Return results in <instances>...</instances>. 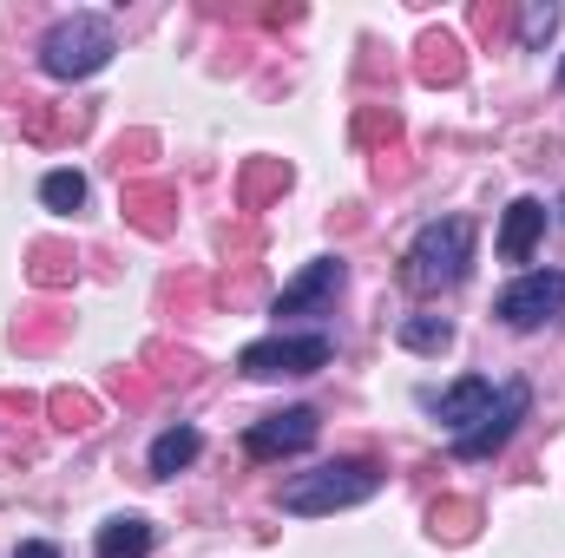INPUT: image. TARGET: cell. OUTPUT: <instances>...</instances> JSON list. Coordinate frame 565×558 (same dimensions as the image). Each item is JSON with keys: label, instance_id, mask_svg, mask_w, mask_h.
<instances>
[{"label": "cell", "instance_id": "6da1fadb", "mask_svg": "<svg viewBox=\"0 0 565 558\" xmlns=\"http://www.w3.org/2000/svg\"><path fill=\"white\" fill-rule=\"evenodd\" d=\"M467 264H473V217H440V224H427L422 237L408 244L402 289L440 296V289H454V282L467 277Z\"/></svg>", "mask_w": 565, "mask_h": 558}, {"label": "cell", "instance_id": "7a4b0ae2", "mask_svg": "<svg viewBox=\"0 0 565 558\" xmlns=\"http://www.w3.org/2000/svg\"><path fill=\"white\" fill-rule=\"evenodd\" d=\"M375 486H382V466L375 460H329L316 473L282 480L277 500H282V513H342V506L375 500Z\"/></svg>", "mask_w": 565, "mask_h": 558}, {"label": "cell", "instance_id": "3957f363", "mask_svg": "<svg viewBox=\"0 0 565 558\" xmlns=\"http://www.w3.org/2000/svg\"><path fill=\"white\" fill-rule=\"evenodd\" d=\"M113 53H119V40H113V20L106 13H66L40 40V66L53 79H93Z\"/></svg>", "mask_w": 565, "mask_h": 558}, {"label": "cell", "instance_id": "277c9868", "mask_svg": "<svg viewBox=\"0 0 565 558\" xmlns=\"http://www.w3.org/2000/svg\"><path fill=\"white\" fill-rule=\"evenodd\" d=\"M329 355H335L329 335H270V342H250L237 355V368L250 382H277V375H316V368H329Z\"/></svg>", "mask_w": 565, "mask_h": 558}, {"label": "cell", "instance_id": "5b68a950", "mask_svg": "<svg viewBox=\"0 0 565 558\" xmlns=\"http://www.w3.org/2000/svg\"><path fill=\"white\" fill-rule=\"evenodd\" d=\"M533 415V388L526 382H507L500 395H493V408L480 427H467V433H454V460H493L513 433H520V420Z\"/></svg>", "mask_w": 565, "mask_h": 558}, {"label": "cell", "instance_id": "8992f818", "mask_svg": "<svg viewBox=\"0 0 565 558\" xmlns=\"http://www.w3.org/2000/svg\"><path fill=\"white\" fill-rule=\"evenodd\" d=\"M559 309H565V277L559 270H533V277L507 282L500 302H493V315H500L507 329H540V322H553Z\"/></svg>", "mask_w": 565, "mask_h": 558}, {"label": "cell", "instance_id": "52a82bcc", "mask_svg": "<svg viewBox=\"0 0 565 558\" xmlns=\"http://www.w3.org/2000/svg\"><path fill=\"white\" fill-rule=\"evenodd\" d=\"M316 433H322L316 408H282V415H264L244 433V453H250V460H282V453L316 447Z\"/></svg>", "mask_w": 565, "mask_h": 558}, {"label": "cell", "instance_id": "ba28073f", "mask_svg": "<svg viewBox=\"0 0 565 558\" xmlns=\"http://www.w3.org/2000/svg\"><path fill=\"white\" fill-rule=\"evenodd\" d=\"M119 211H126V224H132L139 237H171V230H178V184L139 178V184L119 191Z\"/></svg>", "mask_w": 565, "mask_h": 558}, {"label": "cell", "instance_id": "9c48e42d", "mask_svg": "<svg viewBox=\"0 0 565 558\" xmlns=\"http://www.w3.org/2000/svg\"><path fill=\"white\" fill-rule=\"evenodd\" d=\"M93 132V106H53V99H20V139L33 144H73Z\"/></svg>", "mask_w": 565, "mask_h": 558}, {"label": "cell", "instance_id": "30bf717a", "mask_svg": "<svg viewBox=\"0 0 565 558\" xmlns=\"http://www.w3.org/2000/svg\"><path fill=\"white\" fill-rule=\"evenodd\" d=\"M415 79H422V86H460V79H467V46H460V33L427 26L422 40H415Z\"/></svg>", "mask_w": 565, "mask_h": 558}, {"label": "cell", "instance_id": "8fae6325", "mask_svg": "<svg viewBox=\"0 0 565 558\" xmlns=\"http://www.w3.org/2000/svg\"><path fill=\"white\" fill-rule=\"evenodd\" d=\"M342 282H349V264L342 257H316L309 270L296 282H282L277 296V315H302V309H322L329 296H342Z\"/></svg>", "mask_w": 565, "mask_h": 558}, {"label": "cell", "instance_id": "7c38bea8", "mask_svg": "<svg viewBox=\"0 0 565 558\" xmlns=\"http://www.w3.org/2000/svg\"><path fill=\"white\" fill-rule=\"evenodd\" d=\"M26 282H33L40 296L73 289V282H79V250H73V244H60V237H40V244L26 250Z\"/></svg>", "mask_w": 565, "mask_h": 558}, {"label": "cell", "instance_id": "4fadbf2b", "mask_svg": "<svg viewBox=\"0 0 565 558\" xmlns=\"http://www.w3.org/2000/svg\"><path fill=\"white\" fill-rule=\"evenodd\" d=\"M289 178H296L289 158H250V164L237 171V211H250V217L270 211L282 191H289Z\"/></svg>", "mask_w": 565, "mask_h": 558}, {"label": "cell", "instance_id": "5bb4252c", "mask_svg": "<svg viewBox=\"0 0 565 558\" xmlns=\"http://www.w3.org/2000/svg\"><path fill=\"white\" fill-rule=\"evenodd\" d=\"M540 237H546V204L540 197H513L507 204V224H500V257L507 264H526Z\"/></svg>", "mask_w": 565, "mask_h": 558}, {"label": "cell", "instance_id": "9a60e30c", "mask_svg": "<svg viewBox=\"0 0 565 558\" xmlns=\"http://www.w3.org/2000/svg\"><path fill=\"white\" fill-rule=\"evenodd\" d=\"M66 329H73V315H60V302H33L26 315H13V348L20 355H46V348L66 342Z\"/></svg>", "mask_w": 565, "mask_h": 558}, {"label": "cell", "instance_id": "2e32d148", "mask_svg": "<svg viewBox=\"0 0 565 558\" xmlns=\"http://www.w3.org/2000/svg\"><path fill=\"white\" fill-rule=\"evenodd\" d=\"M139 368L151 375V388H191V382H204V355L171 348V342H151L139 355Z\"/></svg>", "mask_w": 565, "mask_h": 558}, {"label": "cell", "instance_id": "e0dca14e", "mask_svg": "<svg viewBox=\"0 0 565 558\" xmlns=\"http://www.w3.org/2000/svg\"><path fill=\"white\" fill-rule=\"evenodd\" d=\"M493 408V382H480V375H467V382H454L447 395H440V420L454 427V433H467V427H480Z\"/></svg>", "mask_w": 565, "mask_h": 558}, {"label": "cell", "instance_id": "ac0fdd59", "mask_svg": "<svg viewBox=\"0 0 565 558\" xmlns=\"http://www.w3.org/2000/svg\"><path fill=\"white\" fill-rule=\"evenodd\" d=\"M198 453H204L198 427H164V433L151 440V480H178V473H184Z\"/></svg>", "mask_w": 565, "mask_h": 558}, {"label": "cell", "instance_id": "d6986e66", "mask_svg": "<svg viewBox=\"0 0 565 558\" xmlns=\"http://www.w3.org/2000/svg\"><path fill=\"white\" fill-rule=\"evenodd\" d=\"M427 533H434L440 546H467V539L480 533V506H473V500H434V506H427Z\"/></svg>", "mask_w": 565, "mask_h": 558}, {"label": "cell", "instance_id": "ffe728a7", "mask_svg": "<svg viewBox=\"0 0 565 558\" xmlns=\"http://www.w3.org/2000/svg\"><path fill=\"white\" fill-rule=\"evenodd\" d=\"M349 139L362 144V151H395V144H402V112H395V106H355Z\"/></svg>", "mask_w": 565, "mask_h": 558}, {"label": "cell", "instance_id": "44dd1931", "mask_svg": "<svg viewBox=\"0 0 565 558\" xmlns=\"http://www.w3.org/2000/svg\"><path fill=\"white\" fill-rule=\"evenodd\" d=\"M402 348H415V355H447L454 348V322L447 315H402Z\"/></svg>", "mask_w": 565, "mask_h": 558}, {"label": "cell", "instance_id": "7402d4cb", "mask_svg": "<svg viewBox=\"0 0 565 558\" xmlns=\"http://www.w3.org/2000/svg\"><path fill=\"white\" fill-rule=\"evenodd\" d=\"M145 552H151V519H139V513H126L99 533V558H145Z\"/></svg>", "mask_w": 565, "mask_h": 558}, {"label": "cell", "instance_id": "603a6c76", "mask_svg": "<svg viewBox=\"0 0 565 558\" xmlns=\"http://www.w3.org/2000/svg\"><path fill=\"white\" fill-rule=\"evenodd\" d=\"M46 415H53V427H66V433H86V427H99V401L86 388H60V395H46Z\"/></svg>", "mask_w": 565, "mask_h": 558}, {"label": "cell", "instance_id": "cb8c5ba5", "mask_svg": "<svg viewBox=\"0 0 565 558\" xmlns=\"http://www.w3.org/2000/svg\"><path fill=\"white\" fill-rule=\"evenodd\" d=\"M158 158V139L151 132H126V139L113 144V171H119V184H139V171Z\"/></svg>", "mask_w": 565, "mask_h": 558}, {"label": "cell", "instance_id": "d4e9b609", "mask_svg": "<svg viewBox=\"0 0 565 558\" xmlns=\"http://www.w3.org/2000/svg\"><path fill=\"white\" fill-rule=\"evenodd\" d=\"M553 33H559V7H553V0H533V7L520 13V46H533V53H540Z\"/></svg>", "mask_w": 565, "mask_h": 558}, {"label": "cell", "instance_id": "484cf974", "mask_svg": "<svg viewBox=\"0 0 565 558\" xmlns=\"http://www.w3.org/2000/svg\"><path fill=\"white\" fill-rule=\"evenodd\" d=\"M40 197H46V211H79L86 204V178L79 171H46Z\"/></svg>", "mask_w": 565, "mask_h": 558}, {"label": "cell", "instance_id": "4316f807", "mask_svg": "<svg viewBox=\"0 0 565 558\" xmlns=\"http://www.w3.org/2000/svg\"><path fill=\"white\" fill-rule=\"evenodd\" d=\"M204 302H211L204 277H171L164 282V309H171V315H204Z\"/></svg>", "mask_w": 565, "mask_h": 558}, {"label": "cell", "instance_id": "83f0119b", "mask_svg": "<svg viewBox=\"0 0 565 558\" xmlns=\"http://www.w3.org/2000/svg\"><path fill=\"white\" fill-rule=\"evenodd\" d=\"M467 26H473L480 40H507V26H513V7H500V0H473Z\"/></svg>", "mask_w": 565, "mask_h": 558}, {"label": "cell", "instance_id": "f1b7e54d", "mask_svg": "<svg viewBox=\"0 0 565 558\" xmlns=\"http://www.w3.org/2000/svg\"><path fill=\"white\" fill-rule=\"evenodd\" d=\"M113 395H119L126 408H145V401H151L158 388H151V375H145L139 362H126V368H113Z\"/></svg>", "mask_w": 565, "mask_h": 558}, {"label": "cell", "instance_id": "f546056e", "mask_svg": "<svg viewBox=\"0 0 565 558\" xmlns=\"http://www.w3.org/2000/svg\"><path fill=\"white\" fill-rule=\"evenodd\" d=\"M375 184H408V151H375Z\"/></svg>", "mask_w": 565, "mask_h": 558}, {"label": "cell", "instance_id": "4dcf8cb0", "mask_svg": "<svg viewBox=\"0 0 565 558\" xmlns=\"http://www.w3.org/2000/svg\"><path fill=\"white\" fill-rule=\"evenodd\" d=\"M224 257L250 270V257H257V230H224Z\"/></svg>", "mask_w": 565, "mask_h": 558}, {"label": "cell", "instance_id": "1f68e13d", "mask_svg": "<svg viewBox=\"0 0 565 558\" xmlns=\"http://www.w3.org/2000/svg\"><path fill=\"white\" fill-rule=\"evenodd\" d=\"M217 296H224V302H250V296H257V264H250L237 282L224 277V282H217Z\"/></svg>", "mask_w": 565, "mask_h": 558}, {"label": "cell", "instance_id": "d6a6232c", "mask_svg": "<svg viewBox=\"0 0 565 558\" xmlns=\"http://www.w3.org/2000/svg\"><path fill=\"white\" fill-rule=\"evenodd\" d=\"M33 408H40V401H33V395H20V388H7V395H0V415H33Z\"/></svg>", "mask_w": 565, "mask_h": 558}, {"label": "cell", "instance_id": "836d02e7", "mask_svg": "<svg viewBox=\"0 0 565 558\" xmlns=\"http://www.w3.org/2000/svg\"><path fill=\"white\" fill-rule=\"evenodd\" d=\"M257 20H264V26H296V20H302V7H264Z\"/></svg>", "mask_w": 565, "mask_h": 558}, {"label": "cell", "instance_id": "e575fe53", "mask_svg": "<svg viewBox=\"0 0 565 558\" xmlns=\"http://www.w3.org/2000/svg\"><path fill=\"white\" fill-rule=\"evenodd\" d=\"M13 558H60V546H46V539H26Z\"/></svg>", "mask_w": 565, "mask_h": 558}, {"label": "cell", "instance_id": "d590c367", "mask_svg": "<svg viewBox=\"0 0 565 558\" xmlns=\"http://www.w3.org/2000/svg\"><path fill=\"white\" fill-rule=\"evenodd\" d=\"M559 79H565V73H559Z\"/></svg>", "mask_w": 565, "mask_h": 558}]
</instances>
